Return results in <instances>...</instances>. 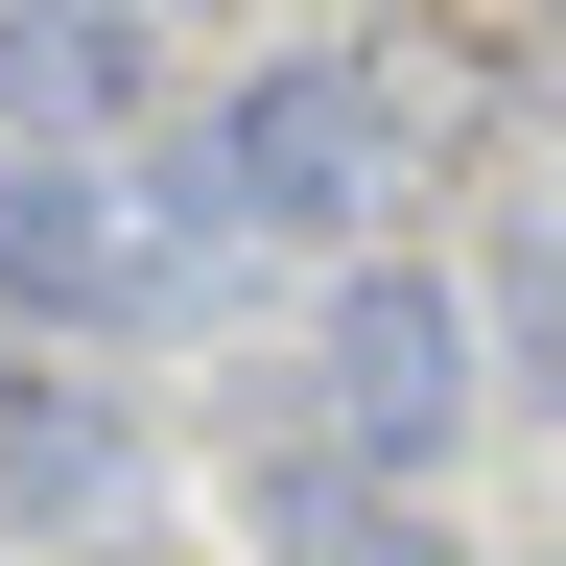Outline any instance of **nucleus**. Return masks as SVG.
Returning <instances> with one entry per match:
<instances>
[{"label": "nucleus", "instance_id": "0eeeda50", "mask_svg": "<svg viewBox=\"0 0 566 566\" xmlns=\"http://www.w3.org/2000/svg\"><path fill=\"white\" fill-rule=\"evenodd\" d=\"M495 307H520V354L566 378V237H520V260H495Z\"/></svg>", "mask_w": 566, "mask_h": 566}, {"label": "nucleus", "instance_id": "20e7f679", "mask_svg": "<svg viewBox=\"0 0 566 566\" xmlns=\"http://www.w3.org/2000/svg\"><path fill=\"white\" fill-rule=\"evenodd\" d=\"M142 95H166V24L142 0H0V142L24 166H118Z\"/></svg>", "mask_w": 566, "mask_h": 566}, {"label": "nucleus", "instance_id": "39448f33", "mask_svg": "<svg viewBox=\"0 0 566 566\" xmlns=\"http://www.w3.org/2000/svg\"><path fill=\"white\" fill-rule=\"evenodd\" d=\"M237 543H260V566H424V520H401L354 449H260V472H237Z\"/></svg>", "mask_w": 566, "mask_h": 566}, {"label": "nucleus", "instance_id": "423d86ee", "mask_svg": "<svg viewBox=\"0 0 566 566\" xmlns=\"http://www.w3.org/2000/svg\"><path fill=\"white\" fill-rule=\"evenodd\" d=\"M118 401H71V378H0V520H118Z\"/></svg>", "mask_w": 566, "mask_h": 566}, {"label": "nucleus", "instance_id": "7ed1b4c3", "mask_svg": "<svg viewBox=\"0 0 566 566\" xmlns=\"http://www.w3.org/2000/svg\"><path fill=\"white\" fill-rule=\"evenodd\" d=\"M307 449H354V472H424V449H472V307L424 260H354L331 307H307Z\"/></svg>", "mask_w": 566, "mask_h": 566}, {"label": "nucleus", "instance_id": "f03ea898", "mask_svg": "<svg viewBox=\"0 0 566 566\" xmlns=\"http://www.w3.org/2000/svg\"><path fill=\"white\" fill-rule=\"evenodd\" d=\"M401 48H283L237 71V118H212V212H260V237H354V212L401 189Z\"/></svg>", "mask_w": 566, "mask_h": 566}, {"label": "nucleus", "instance_id": "f257e3e1", "mask_svg": "<svg viewBox=\"0 0 566 566\" xmlns=\"http://www.w3.org/2000/svg\"><path fill=\"white\" fill-rule=\"evenodd\" d=\"M212 189H142V166H24L0 142V307L24 331H142V307H212Z\"/></svg>", "mask_w": 566, "mask_h": 566}]
</instances>
